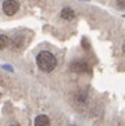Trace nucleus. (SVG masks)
Masks as SVG:
<instances>
[{"label": "nucleus", "mask_w": 125, "mask_h": 126, "mask_svg": "<svg viewBox=\"0 0 125 126\" xmlns=\"http://www.w3.org/2000/svg\"><path fill=\"white\" fill-rule=\"evenodd\" d=\"M1 8H3L4 14L11 17V15L17 14V11L20 8V3L18 0H4L3 4H1Z\"/></svg>", "instance_id": "3"}, {"label": "nucleus", "mask_w": 125, "mask_h": 126, "mask_svg": "<svg viewBox=\"0 0 125 126\" xmlns=\"http://www.w3.org/2000/svg\"><path fill=\"white\" fill-rule=\"evenodd\" d=\"M75 15H77L75 11L70 7H64L61 10V13H60V17H61L62 19H65V21H72V19L75 18Z\"/></svg>", "instance_id": "4"}, {"label": "nucleus", "mask_w": 125, "mask_h": 126, "mask_svg": "<svg viewBox=\"0 0 125 126\" xmlns=\"http://www.w3.org/2000/svg\"><path fill=\"white\" fill-rule=\"evenodd\" d=\"M8 43H10L8 36H6V35H0V50L6 48L8 46Z\"/></svg>", "instance_id": "6"}, {"label": "nucleus", "mask_w": 125, "mask_h": 126, "mask_svg": "<svg viewBox=\"0 0 125 126\" xmlns=\"http://www.w3.org/2000/svg\"><path fill=\"white\" fill-rule=\"evenodd\" d=\"M71 69L77 74H90L92 72V68L86 61L83 60H75L71 63Z\"/></svg>", "instance_id": "2"}, {"label": "nucleus", "mask_w": 125, "mask_h": 126, "mask_svg": "<svg viewBox=\"0 0 125 126\" xmlns=\"http://www.w3.org/2000/svg\"><path fill=\"white\" fill-rule=\"evenodd\" d=\"M33 125L35 126H50V119H49L47 115L41 114V115H38L36 118H35Z\"/></svg>", "instance_id": "5"}, {"label": "nucleus", "mask_w": 125, "mask_h": 126, "mask_svg": "<svg viewBox=\"0 0 125 126\" xmlns=\"http://www.w3.org/2000/svg\"><path fill=\"white\" fill-rule=\"evenodd\" d=\"M117 4H118V8H124V0H117Z\"/></svg>", "instance_id": "7"}, {"label": "nucleus", "mask_w": 125, "mask_h": 126, "mask_svg": "<svg viewBox=\"0 0 125 126\" xmlns=\"http://www.w3.org/2000/svg\"><path fill=\"white\" fill-rule=\"evenodd\" d=\"M11 126H18V125H11Z\"/></svg>", "instance_id": "8"}, {"label": "nucleus", "mask_w": 125, "mask_h": 126, "mask_svg": "<svg viewBox=\"0 0 125 126\" xmlns=\"http://www.w3.org/2000/svg\"><path fill=\"white\" fill-rule=\"evenodd\" d=\"M36 64L43 72H52L57 67V58L50 51H41L36 56Z\"/></svg>", "instance_id": "1"}]
</instances>
